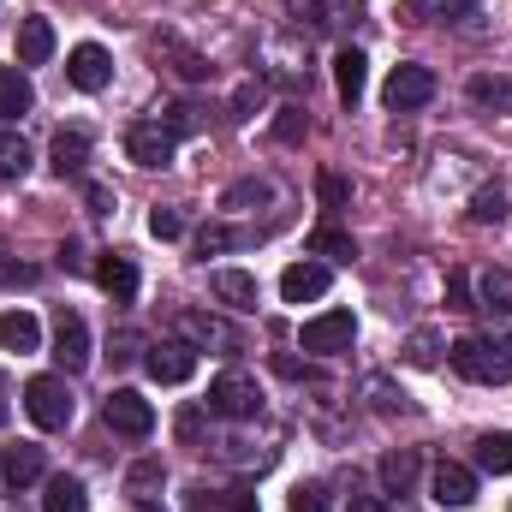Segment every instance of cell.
Segmentation results:
<instances>
[{"label":"cell","mask_w":512,"mask_h":512,"mask_svg":"<svg viewBox=\"0 0 512 512\" xmlns=\"http://www.w3.org/2000/svg\"><path fill=\"white\" fill-rule=\"evenodd\" d=\"M167 131H173V137H185V131H197V108H191V102H179V108L167 114Z\"/></svg>","instance_id":"37"},{"label":"cell","mask_w":512,"mask_h":512,"mask_svg":"<svg viewBox=\"0 0 512 512\" xmlns=\"http://www.w3.org/2000/svg\"><path fill=\"white\" fill-rule=\"evenodd\" d=\"M24 411H30L36 429H66L78 405H72V387L60 382V376H30L24 382Z\"/></svg>","instance_id":"2"},{"label":"cell","mask_w":512,"mask_h":512,"mask_svg":"<svg viewBox=\"0 0 512 512\" xmlns=\"http://www.w3.org/2000/svg\"><path fill=\"white\" fill-rule=\"evenodd\" d=\"M471 102H477V108H495V114H512V78L477 72V78H471Z\"/></svg>","instance_id":"23"},{"label":"cell","mask_w":512,"mask_h":512,"mask_svg":"<svg viewBox=\"0 0 512 512\" xmlns=\"http://www.w3.org/2000/svg\"><path fill=\"white\" fill-rule=\"evenodd\" d=\"M227 512H256L251 495H227Z\"/></svg>","instance_id":"42"},{"label":"cell","mask_w":512,"mask_h":512,"mask_svg":"<svg viewBox=\"0 0 512 512\" xmlns=\"http://www.w3.org/2000/svg\"><path fill=\"white\" fill-rule=\"evenodd\" d=\"M471 0H405V12L411 18H429V12H465Z\"/></svg>","instance_id":"36"},{"label":"cell","mask_w":512,"mask_h":512,"mask_svg":"<svg viewBox=\"0 0 512 512\" xmlns=\"http://www.w3.org/2000/svg\"><path fill=\"white\" fill-rule=\"evenodd\" d=\"M352 340H358V316H352V310H322V316H310V322L298 328V346L316 352V358L352 352Z\"/></svg>","instance_id":"3"},{"label":"cell","mask_w":512,"mask_h":512,"mask_svg":"<svg viewBox=\"0 0 512 512\" xmlns=\"http://www.w3.org/2000/svg\"><path fill=\"white\" fill-rule=\"evenodd\" d=\"M42 512H90L84 483H78V477H48V489H42Z\"/></svg>","instance_id":"20"},{"label":"cell","mask_w":512,"mask_h":512,"mask_svg":"<svg viewBox=\"0 0 512 512\" xmlns=\"http://www.w3.org/2000/svg\"><path fill=\"white\" fill-rule=\"evenodd\" d=\"M179 328H185L197 346H215V340H227V334H221V322H209V316H197V310H185V316H179Z\"/></svg>","instance_id":"31"},{"label":"cell","mask_w":512,"mask_h":512,"mask_svg":"<svg viewBox=\"0 0 512 512\" xmlns=\"http://www.w3.org/2000/svg\"><path fill=\"white\" fill-rule=\"evenodd\" d=\"M310 256L352 262V256H358V245H352V233H340V227H316V233H310Z\"/></svg>","instance_id":"25"},{"label":"cell","mask_w":512,"mask_h":512,"mask_svg":"<svg viewBox=\"0 0 512 512\" xmlns=\"http://www.w3.org/2000/svg\"><path fill=\"white\" fill-rule=\"evenodd\" d=\"M66 78H72L78 90H108V78H114L108 48H102V42H78V48H72V60H66Z\"/></svg>","instance_id":"9"},{"label":"cell","mask_w":512,"mask_h":512,"mask_svg":"<svg viewBox=\"0 0 512 512\" xmlns=\"http://www.w3.org/2000/svg\"><path fill=\"white\" fill-rule=\"evenodd\" d=\"M30 167V143L18 131H0V179H24Z\"/></svg>","instance_id":"28"},{"label":"cell","mask_w":512,"mask_h":512,"mask_svg":"<svg viewBox=\"0 0 512 512\" xmlns=\"http://www.w3.org/2000/svg\"><path fill=\"white\" fill-rule=\"evenodd\" d=\"M0 346L6 352H42V322L30 316V310H0Z\"/></svg>","instance_id":"14"},{"label":"cell","mask_w":512,"mask_h":512,"mask_svg":"<svg viewBox=\"0 0 512 512\" xmlns=\"http://www.w3.org/2000/svg\"><path fill=\"white\" fill-rule=\"evenodd\" d=\"M102 417H108L114 435H131V441H143V435L155 429V405H149L143 393H131V387H114V393H108Z\"/></svg>","instance_id":"5"},{"label":"cell","mask_w":512,"mask_h":512,"mask_svg":"<svg viewBox=\"0 0 512 512\" xmlns=\"http://www.w3.org/2000/svg\"><path fill=\"white\" fill-rule=\"evenodd\" d=\"M54 358H60V370H90V328H84V316L78 310H60L54 316Z\"/></svg>","instance_id":"8"},{"label":"cell","mask_w":512,"mask_h":512,"mask_svg":"<svg viewBox=\"0 0 512 512\" xmlns=\"http://www.w3.org/2000/svg\"><path fill=\"white\" fill-rule=\"evenodd\" d=\"M131 512H161V507H155V501H137V507H131Z\"/></svg>","instance_id":"43"},{"label":"cell","mask_w":512,"mask_h":512,"mask_svg":"<svg viewBox=\"0 0 512 512\" xmlns=\"http://www.w3.org/2000/svg\"><path fill=\"white\" fill-rule=\"evenodd\" d=\"M215 298H227L233 310H256V274H245V268H215Z\"/></svg>","instance_id":"19"},{"label":"cell","mask_w":512,"mask_h":512,"mask_svg":"<svg viewBox=\"0 0 512 512\" xmlns=\"http://www.w3.org/2000/svg\"><path fill=\"white\" fill-rule=\"evenodd\" d=\"M0 423H6V382H0Z\"/></svg>","instance_id":"44"},{"label":"cell","mask_w":512,"mask_h":512,"mask_svg":"<svg viewBox=\"0 0 512 512\" xmlns=\"http://www.w3.org/2000/svg\"><path fill=\"white\" fill-rule=\"evenodd\" d=\"M143 370H149V376H155L161 387L191 382V376H197V346H149Z\"/></svg>","instance_id":"11"},{"label":"cell","mask_w":512,"mask_h":512,"mask_svg":"<svg viewBox=\"0 0 512 512\" xmlns=\"http://www.w3.org/2000/svg\"><path fill=\"white\" fill-rule=\"evenodd\" d=\"M36 108V90L24 78V66H0V120H18Z\"/></svg>","instance_id":"18"},{"label":"cell","mask_w":512,"mask_h":512,"mask_svg":"<svg viewBox=\"0 0 512 512\" xmlns=\"http://www.w3.org/2000/svg\"><path fill=\"white\" fill-rule=\"evenodd\" d=\"M447 358H453V370H459L465 382H483V387L512 382V340L465 334V340H453V346H447Z\"/></svg>","instance_id":"1"},{"label":"cell","mask_w":512,"mask_h":512,"mask_svg":"<svg viewBox=\"0 0 512 512\" xmlns=\"http://www.w3.org/2000/svg\"><path fill=\"white\" fill-rule=\"evenodd\" d=\"M435 96V72L429 66H393L382 84V102L393 108V114H405V108H423Z\"/></svg>","instance_id":"6"},{"label":"cell","mask_w":512,"mask_h":512,"mask_svg":"<svg viewBox=\"0 0 512 512\" xmlns=\"http://www.w3.org/2000/svg\"><path fill=\"white\" fill-rule=\"evenodd\" d=\"M209 411L215 417H233V423H245L262 411V387L245 376V370H221L215 382H209Z\"/></svg>","instance_id":"4"},{"label":"cell","mask_w":512,"mask_h":512,"mask_svg":"<svg viewBox=\"0 0 512 512\" xmlns=\"http://www.w3.org/2000/svg\"><path fill=\"white\" fill-rule=\"evenodd\" d=\"M84 161H90V137H84V131H60V137H54V173L66 179V173H78Z\"/></svg>","instance_id":"22"},{"label":"cell","mask_w":512,"mask_h":512,"mask_svg":"<svg viewBox=\"0 0 512 512\" xmlns=\"http://www.w3.org/2000/svg\"><path fill=\"white\" fill-rule=\"evenodd\" d=\"M149 233H155V239H179V233H185L179 209H155V215H149Z\"/></svg>","instance_id":"34"},{"label":"cell","mask_w":512,"mask_h":512,"mask_svg":"<svg viewBox=\"0 0 512 512\" xmlns=\"http://www.w3.org/2000/svg\"><path fill=\"white\" fill-rule=\"evenodd\" d=\"M328 262H292L286 274H280V298L286 304H310V298H322L328 292Z\"/></svg>","instance_id":"12"},{"label":"cell","mask_w":512,"mask_h":512,"mask_svg":"<svg viewBox=\"0 0 512 512\" xmlns=\"http://www.w3.org/2000/svg\"><path fill=\"white\" fill-rule=\"evenodd\" d=\"M364 78H370V60H364L358 48H340V54H334V84H340V102H346V108H358Z\"/></svg>","instance_id":"17"},{"label":"cell","mask_w":512,"mask_h":512,"mask_svg":"<svg viewBox=\"0 0 512 512\" xmlns=\"http://www.w3.org/2000/svg\"><path fill=\"white\" fill-rule=\"evenodd\" d=\"M233 245H239V233H233V227H203V233H197V251H203V256L233 251Z\"/></svg>","instance_id":"33"},{"label":"cell","mask_w":512,"mask_h":512,"mask_svg":"<svg viewBox=\"0 0 512 512\" xmlns=\"http://www.w3.org/2000/svg\"><path fill=\"white\" fill-rule=\"evenodd\" d=\"M292 512H328V489L322 483H298L292 489Z\"/></svg>","instance_id":"32"},{"label":"cell","mask_w":512,"mask_h":512,"mask_svg":"<svg viewBox=\"0 0 512 512\" xmlns=\"http://www.w3.org/2000/svg\"><path fill=\"white\" fill-rule=\"evenodd\" d=\"M411 483H417V453H411V447L387 453V459H382V489H393V495H405Z\"/></svg>","instance_id":"24"},{"label":"cell","mask_w":512,"mask_h":512,"mask_svg":"<svg viewBox=\"0 0 512 512\" xmlns=\"http://www.w3.org/2000/svg\"><path fill=\"white\" fill-rule=\"evenodd\" d=\"M316 197H322V209H346V203H352V185H346L340 173H322V179H316Z\"/></svg>","instance_id":"30"},{"label":"cell","mask_w":512,"mask_h":512,"mask_svg":"<svg viewBox=\"0 0 512 512\" xmlns=\"http://www.w3.org/2000/svg\"><path fill=\"white\" fill-rule=\"evenodd\" d=\"M54 54V24L42 18V12H30L24 24H18V66H42Z\"/></svg>","instance_id":"15"},{"label":"cell","mask_w":512,"mask_h":512,"mask_svg":"<svg viewBox=\"0 0 512 512\" xmlns=\"http://www.w3.org/2000/svg\"><path fill=\"white\" fill-rule=\"evenodd\" d=\"M274 137H280V143H298V137H304V114H298V108H280V120H274Z\"/></svg>","instance_id":"35"},{"label":"cell","mask_w":512,"mask_h":512,"mask_svg":"<svg viewBox=\"0 0 512 512\" xmlns=\"http://www.w3.org/2000/svg\"><path fill=\"white\" fill-rule=\"evenodd\" d=\"M477 298H483L489 310H512V274H507V268L477 274Z\"/></svg>","instance_id":"27"},{"label":"cell","mask_w":512,"mask_h":512,"mask_svg":"<svg viewBox=\"0 0 512 512\" xmlns=\"http://www.w3.org/2000/svg\"><path fill=\"white\" fill-rule=\"evenodd\" d=\"M346 512H393L382 501V495H352V501H346Z\"/></svg>","instance_id":"40"},{"label":"cell","mask_w":512,"mask_h":512,"mask_svg":"<svg viewBox=\"0 0 512 512\" xmlns=\"http://www.w3.org/2000/svg\"><path fill=\"white\" fill-rule=\"evenodd\" d=\"M477 471L507 477V471H512V429H501V435H483V441H477Z\"/></svg>","instance_id":"21"},{"label":"cell","mask_w":512,"mask_h":512,"mask_svg":"<svg viewBox=\"0 0 512 512\" xmlns=\"http://www.w3.org/2000/svg\"><path fill=\"white\" fill-rule=\"evenodd\" d=\"M256 102H262V90H239V120H251Z\"/></svg>","instance_id":"41"},{"label":"cell","mask_w":512,"mask_h":512,"mask_svg":"<svg viewBox=\"0 0 512 512\" xmlns=\"http://www.w3.org/2000/svg\"><path fill=\"white\" fill-rule=\"evenodd\" d=\"M447 304H453V310H471V280H465V274L447 280Z\"/></svg>","instance_id":"38"},{"label":"cell","mask_w":512,"mask_h":512,"mask_svg":"<svg viewBox=\"0 0 512 512\" xmlns=\"http://www.w3.org/2000/svg\"><path fill=\"white\" fill-rule=\"evenodd\" d=\"M471 221H477V227H501V221H507V197H501V185H483V191L471 197Z\"/></svg>","instance_id":"26"},{"label":"cell","mask_w":512,"mask_h":512,"mask_svg":"<svg viewBox=\"0 0 512 512\" xmlns=\"http://www.w3.org/2000/svg\"><path fill=\"white\" fill-rule=\"evenodd\" d=\"M173 149H179V137L161 126V120H137V126L126 131V155L137 161V167H167Z\"/></svg>","instance_id":"7"},{"label":"cell","mask_w":512,"mask_h":512,"mask_svg":"<svg viewBox=\"0 0 512 512\" xmlns=\"http://www.w3.org/2000/svg\"><path fill=\"white\" fill-rule=\"evenodd\" d=\"M405 358H411V364H435V340H429V334H417V340H411V352H405Z\"/></svg>","instance_id":"39"},{"label":"cell","mask_w":512,"mask_h":512,"mask_svg":"<svg viewBox=\"0 0 512 512\" xmlns=\"http://www.w3.org/2000/svg\"><path fill=\"white\" fill-rule=\"evenodd\" d=\"M429 489H435L441 507H471V501H477V471L459 465V459H441L435 477H429Z\"/></svg>","instance_id":"10"},{"label":"cell","mask_w":512,"mask_h":512,"mask_svg":"<svg viewBox=\"0 0 512 512\" xmlns=\"http://www.w3.org/2000/svg\"><path fill=\"white\" fill-rule=\"evenodd\" d=\"M42 477V447L36 441H18L0 453V489H30Z\"/></svg>","instance_id":"13"},{"label":"cell","mask_w":512,"mask_h":512,"mask_svg":"<svg viewBox=\"0 0 512 512\" xmlns=\"http://www.w3.org/2000/svg\"><path fill=\"white\" fill-rule=\"evenodd\" d=\"M96 286H102L114 304H131V298H137V268H131V256H102V262H96Z\"/></svg>","instance_id":"16"},{"label":"cell","mask_w":512,"mask_h":512,"mask_svg":"<svg viewBox=\"0 0 512 512\" xmlns=\"http://www.w3.org/2000/svg\"><path fill=\"white\" fill-rule=\"evenodd\" d=\"M126 489L137 501H155V489H161V459H143V465H131L126 471Z\"/></svg>","instance_id":"29"}]
</instances>
